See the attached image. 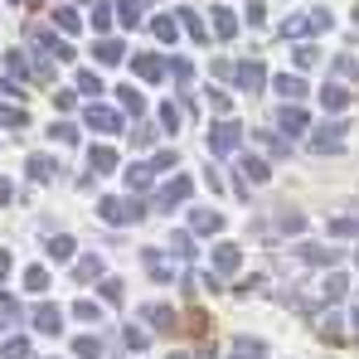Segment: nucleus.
Instances as JSON below:
<instances>
[{"label":"nucleus","mask_w":359,"mask_h":359,"mask_svg":"<svg viewBox=\"0 0 359 359\" xmlns=\"http://www.w3.org/2000/svg\"><path fill=\"white\" fill-rule=\"evenodd\" d=\"M34 330L59 335V330H63V311H59V306H49V301H44V306H34Z\"/></svg>","instance_id":"6"},{"label":"nucleus","mask_w":359,"mask_h":359,"mask_svg":"<svg viewBox=\"0 0 359 359\" xmlns=\"http://www.w3.org/2000/svg\"><path fill=\"white\" fill-rule=\"evenodd\" d=\"M15 5H25V0H15Z\"/></svg>","instance_id":"62"},{"label":"nucleus","mask_w":359,"mask_h":359,"mask_svg":"<svg viewBox=\"0 0 359 359\" xmlns=\"http://www.w3.org/2000/svg\"><path fill=\"white\" fill-rule=\"evenodd\" d=\"M330 233H335V238H345V233H359V219H335V224H330Z\"/></svg>","instance_id":"44"},{"label":"nucleus","mask_w":359,"mask_h":359,"mask_svg":"<svg viewBox=\"0 0 359 359\" xmlns=\"http://www.w3.org/2000/svg\"><path fill=\"white\" fill-rule=\"evenodd\" d=\"M262 146H267L272 156H287V141H277V136H267V131H262Z\"/></svg>","instance_id":"53"},{"label":"nucleus","mask_w":359,"mask_h":359,"mask_svg":"<svg viewBox=\"0 0 359 359\" xmlns=\"http://www.w3.org/2000/svg\"><path fill=\"white\" fill-rule=\"evenodd\" d=\"M267 175H272V170H267V161H257V156H248V161H243V184H248V180H252V184H262Z\"/></svg>","instance_id":"20"},{"label":"nucleus","mask_w":359,"mask_h":359,"mask_svg":"<svg viewBox=\"0 0 359 359\" xmlns=\"http://www.w3.org/2000/svg\"><path fill=\"white\" fill-rule=\"evenodd\" d=\"M49 257H54V262H68V257H73V238H68V233H59V238L49 243Z\"/></svg>","instance_id":"33"},{"label":"nucleus","mask_w":359,"mask_h":359,"mask_svg":"<svg viewBox=\"0 0 359 359\" xmlns=\"http://www.w3.org/2000/svg\"><path fill=\"white\" fill-rule=\"evenodd\" d=\"M161 126H170V131H175V126H180V112H175V107H170V102L161 107Z\"/></svg>","instance_id":"52"},{"label":"nucleus","mask_w":359,"mask_h":359,"mask_svg":"<svg viewBox=\"0 0 359 359\" xmlns=\"http://www.w3.org/2000/svg\"><path fill=\"white\" fill-rule=\"evenodd\" d=\"M355 262H359V252H355Z\"/></svg>","instance_id":"63"},{"label":"nucleus","mask_w":359,"mask_h":359,"mask_svg":"<svg viewBox=\"0 0 359 359\" xmlns=\"http://www.w3.org/2000/svg\"><path fill=\"white\" fill-rule=\"evenodd\" d=\"M316 63H320V49L301 39V44H297V68H316Z\"/></svg>","instance_id":"32"},{"label":"nucleus","mask_w":359,"mask_h":359,"mask_svg":"<svg viewBox=\"0 0 359 359\" xmlns=\"http://www.w3.org/2000/svg\"><path fill=\"white\" fill-rule=\"evenodd\" d=\"M102 297H107V301H121V282H102Z\"/></svg>","instance_id":"56"},{"label":"nucleus","mask_w":359,"mask_h":359,"mask_svg":"<svg viewBox=\"0 0 359 359\" xmlns=\"http://www.w3.org/2000/svg\"><path fill=\"white\" fill-rule=\"evenodd\" d=\"M335 73H340V78H355L359 63H355V59H335Z\"/></svg>","instance_id":"51"},{"label":"nucleus","mask_w":359,"mask_h":359,"mask_svg":"<svg viewBox=\"0 0 359 359\" xmlns=\"http://www.w3.org/2000/svg\"><path fill=\"white\" fill-rule=\"evenodd\" d=\"M189 189H194V180L189 175H175L165 189H161V209H170V204H184L189 199Z\"/></svg>","instance_id":"7"},{"label":"nucleus","mask_w":359,"mask_h":359,"mask_svg":"<svg viewBox=\"0 0 359 359\" xmlns=\"http://www.w3.org/2000/svg\"><path fill=\"white\" fill-rule=\"evenodd\" d=\"M83 121H88L93 131H107V136H112V131H121V117L112 112V107H97V102H88V112H83Z\"/></svg>","instance_id":"4"},{"label":"nucleus","mask_w":359,"mask_h":359,"mask_svg":"<svg viewBox=\"0 0 359 359\" xmlns=\"http://www.w3.org/2000/svg\"><path fill=\"white\" fill-rule=\"evenodd\" d=\"M112 165H117V151H112V146H93V151H88V170H93V175H107Z\"/></svg>","instance_id":"10"},{"label":"nucleus","mask_w":359,"mask_h":359,"mask_svg":"<svg viewBox=\"0 0 359 359\" xmlns=\"http://www.w3.org/2000/svg\"><path fill=\"white\" fill-rule=\"evenodd\" d=\"M73 355L78 359H97L102 355V340H97V335H78V340H73Z\"/></svg>","instance_id":"19"},{"label":"nucleus","mask_w":359,"mask_h":359,"mask_svg":"<svg viewBox=\"0 0 359 359\" xmlns=\"http://www.w3.org/2000/svg\"><path fill=\"white\" fill-rule=\"evenodd\" d=\"M355 340H359V311H355Z\"/></svg>","instance_id":"59"},{"label":"nucleus","mask_w":359,"mask_h":359,"mask_svg":"<svg viewBox=\"0 0 359 359\" xmlns=\"http://www.w3.org/2000/svg\"><path fill=\"white\" fill-rule=\"evenodd\" d=\"M233 355H238V359H262V355H267V345H262V340H248V335H243L238 345H233Z\"/></svg>","instance_id":"27"},{"label":"nucleus","mask_w":359,"mask_h":359,"mask_svg":"<svg viewBox=\"0 0 359 359\" xmlns=\"http://www.w3.org/2000/svg\"><path fill=\"white\" fill-rule=\"evenodd\" d=\"M131 146H141V151L156 146V126H136V131H131Z\"/></svg>","instance_id":"38"},{"label":"nucleus","mask_w":359,"mask_h":359,"mask_svg":"<svg viewBox=\"0 0 359 359\" xmlns=\"http://www.w3.org/2000/svg\"><path fill=\"white\" fill-rule=\"evenodd\" d=\"M345 131H350L345 121H330V126H320V131H316V141H311V146H316V151H330V156H335V151H345Z\"/></svg>","instance_id":"3"},{"label":"nucleus","mask_w":359,"mask_h":359,"mask_svg":"<svg viewBox=\"0 0 359 359\" xmlns=\"http://www.w3.org/2000/svg\"><path fill=\"white\" fill-rule=\"evenodd\" d=\"M320 102H325L330 112H340V107H350V93H345L340 83H325V93H320Z\"/></svg>","instance_id":"18"},{"label":"nucleus","mask_w":359,"mask_h":359,"mask_svg":"<svg viewBox=\"0 0 359 359\" xmlns=\"http://www.w3.org/2000/svg\"><path fill=\"white\" fill-rule=\"evenodd\" d=\"M170 252H180V257H189L194 248H189V233H170Z\"/></svg>","instance_id":"49"},{"label":"nucleus","mask_w":359,"mask_h":359,"mask_svg":"<svg viewBox=\"0 0 359 359\" xmlns=\"http://www.w3.org/2000/svg\"><path fill=\"white\" fill-rule=\"evenodd\" d=\"M54 20H59V29H63V34H78V25H83L73 5H59V10H54Z\"/></svg>","instance_id":"22"},{"label":"nucleus","mask_w":359,"mask_h":359,"mask_svg":"<svg viewBox=\"0 0 359 359\" xmlns=\"http://www.w3.org/2000/svg\"><path fill=\"white\" fill-rule=\"evenodd\" d=\"M5 73H10V78H25V73H29L25 54H10V59H5Z\"/></svg>","instance_id":"42"},{"label":"nucleus","mask_w":359,"mask_h":359,"mask_svg":"<svg viewBox=\"0 0 359 359\" xmlns=\"http://www.w3.org/2000/svg\"><path fill=\"white\" fill-rule=\"evenodd\" d=\"M170 73H175V83H180V88H184V83L194 78V63H189V59H175V63H170Z\"/></svg>","instance_id":"40"},{"label":"nucleus","mask_w":359,"mask_h":359,"mask_svg":"<svg viewBox=\"0 0 359 359\" xmlns=\"http://www.w3.org/2000/svg\"><path fill=\"white\" fill-rule=\"evenodd\" d=\"M184 320H189V325H184V330H194V335H204V325H209V316H204V311H189V316H184Z\"/></svg>","instance_id":"48"},{"label":"nucleus","mask_w":359,"mask_h":359,"mask_svg":"<svg viewBox=\"0 0 359 359\" xmlns=\"http://www.w3.org/2000/svg\"><path fill=\"white\" fill-rule=\"evenodd\" d=\"M238 141H243L238 121H219V126H209V151H214V156H233Z\"/></svg>","instance_id":"2"},{"label":"nucleus","mask_w":359,"mask_h":359,"mask_svg":"<svg viewBox=\"0 0 359 359\" xmlns=\"http://www.w3.org/2000/svg\"><path fill=\"white\" fill-rule=\"evenodd\" d=\"M25 311H20V301L15 297H0V320H20Z\"/></svg>","instance_id":"41"},{"label":"nucleus","mask_w":359,"mask_h":359,"mask_svg":"<svg viewBox=\"0 0 359 359\" xmlns=\"http://www.w3.org/2000/svg\"><path fill=\"white\" fill-rule=\"evenodd\" d=\"M141 316H146V320H151L156 330H175V320H180L170 306H141Z\"/></svg>","instance_id":"12"},{"label":"nucleus","mask_w":359,"mask_h":359,"mask_svg":"<svg viewBox=\"0 0 359 359\" xmlns=\"http://www.w3.org/2000/svg\"><path fill=\"white\" fill-rule=\"evenodd\" d=\"M73 277H78V282H93V277H102V257H83V262L73 267Z\"/></svg>","instance_id":"25"},{"label":"nucleus","mask_w":359,"mask_h":359,"mask_svg":"<svg viewBox=\"0 0 359 359\" xmlns=\"http://www.w3.org/2000/svg\"><path fill=\"white\" fill-rule=\"evenodd\" d=\"M0 355L5 359H29V340H25V335H10V340L0 345Z\"/></svg>","instance_id":"23"},{"label":"nucleus","mask_w":359,"mask_h":359,"mask_svg":"<svg viewBox=\"0 0 359 359\" xmlns=\"http://www.w3.org/2000/svg\"><path fill=\"white\" fill-rule=\"evenodd\" d=\"M301 257H306V262H335L340 252H335V248H320V243H306V248H301Z\"/></svg>","instance_id":"24"},{"label":"nucleus","mask_w":359,"mask_h":359,"mask_svg":"<svg viewBox=\"0 0 359 359\" xmlns=\"http://www.w3.org/2000/svg\"><path fill=\"white\" fill-rule=\"evenodd\" d=\"M262 15H267V10H262V0H252V5H248V25H262Z\"/></svg>","instance_id":"55"},{"label":"nucleus","mask_w":359,"mask_h":359,"mask_svg":"<svg viewBox=\"0 0 359 359\" xmlns=\"http://www.w3.org/2000/svg\"><path fill=\"white\" fill-rule=\"evenodd\" d=\"M5 272H10V252L0 248V282H5Z\"/></svg>","instance_id":"58"},{"label":"nucleus","mask_w":359,"mask_h":359,"mask_svg":"<svg viewBox=\"0 0 359 359\" xmlns=\"http://www.w3.org/2000/svg\"><path fill=\"white\" fill-rule=\"evenodd\" d=\"M73 316H78V320H97V316H102V306H97V301H78V306H73Z\"/></svg>","instance_id":"39"},{"label":"nucleus","mask_w":359,"mask_h":359,"mask_svg":"<svg viewBox=\"0 0 359 359\" xmlns=\"http://www.w3.org/2000/svg\"><path fill=\"white\" fill-rule=\"evenodd\" d=\"M93 54H97V63H121V44H117V39H102Z\"/></svg>","instance_id":"31"},{"label":"nucleus","mask_w":359,"mask_h":359,"mask_svg":"<svg viewBox=\"0 0 359 359\" xmlns=\"http://www.w3.org/2000/svg\"><path fill=\"white\" fill-rule=\"evenodd\" d=\"M214 34H219V39H233V34H238V15H233L229 5H214Z\"/></svg>","instance_id":"9"},{"label":"nucleus","mask_w":359,"mask_h":359,"mask_svg":"<svg viewBox=\"0 0 359 359\" xmlns=\"http://www.w3.org/2000/svg\"><path fill=\"white\" fill-rule=\"evenodd\" d=\"M131 73L146 78V83H161V78H165V59H161V54H136V59H131Z\"/></svg>","instance_id":"5"},{"label":"nucleus","mask_w":359,"mask_h":359,"mask_svg":"<svg viewBox=\"0 0 359 359\" xmlns=\"http://www.w3.org/2000/svg\"><path fill=\"white\" fill-rule=\"evenodd\" d=\"M199 359H214V350H204V355H199Z\"/></svg>","instance_id":"60"},{"label":"nucleus","mask_w":359,"mask_h":359,"mask_svg":"<svg viewBox=\"0 0 359 359\" xmlns=\"http://www.w3.org/2000/svg\"><path fill=\"white\" fill-rule=\"evenodd\" d=\"M189 224H194V233H219V229H224V219H219V214H209V209H194V214H189Z\"/></svg>","instance_id":"16"},{"label":"nucleus","mask_w":359,"mask_h":359,"mask_svg":"<svg viewBox=\"0 0 359 359\" xmlns=\"http://www.w3.org/2000/svg\"><path fill=\"white\" fill-rule=\"evenodd\" d=\"M151 29H156V39H161V44H175V39H180V20H170V15L151 20Z\"/></svg>","instance_id":"17"},{"label":"nucleus","mask_w":359,"mask_h":359,"mask_svg":"<svg viewBox=\"0 0 359 359\" xmlns=\"http://www.w3.org/2000/svg\"><path fill=\"white\" fill-rule=\"evenodd\" d=\"M25 107H0V126H25Z\"/></svg>","instance_id":"37"},{"label":"nucleus","mask_w":359,"mask_h":359,"mask_svg":"<svg viewBox=\"0 0 359 359\" xmlns=\"http://www.w3.org/2000/svg\"><path fill=\"white\" fill-rule=\"evenodd\" d=\"M146 5H151V0H121V5H117L121 25H126V29H136V25H146Z\"/></svg>","instance_id":"11"},{"label":"nucleus","mask_w":359,"mask_h":359,"mask_svg":"<svg viewBox=\"0 0 359 359\" xmlns=\"http://www.w3.org/2000/svg\"><path fill=\"white\" fill-rule=\"evenodd\" d=\"M97 214H102L107 224H136V219H141L146 209H141L136 199H117V194H107V199L97 204Z\"/></svg>","instance_id":"1"},{"label":"nucleus","mask_w":359,"mask_h":359,"mask_svg":"<svg viewBox=\"0 0 359 359\" xmlns=\"http://www.w3.org/2000/svg\"><path fill=\"white\" fill-rule=\"evenodd\" d=\"M277 229H282V233H301V229H306V214H297V209L287 214V209H282V219H277Z\"/></svg>","instance_id":"34"},{"label":"nucleus","mask_w":359,"mask_h":359,"mask_svg":"<svg viewBox=\"0 0 359 359\" xmlns=\"http://www.w3.org/2000/svg\"><path fill=\"white\" fill-rule=\"evenodd\" d=\"M151 175H156L151 165H131V170H126V184H131V189H146V184H151Z\"/></svg>","instance_id":"35"},{"label":"nucleus","mask_w":359,"mask_h":359,"mask_svg":"<svg viewBox=\"0 0 359 359\" xmlns=\"http://www.w3.org/2000/svg\"><path fill=\"white\" fill-rule=\"evenodd\" d=\"M25 287H29V292H44V287H49V272H44V267H29V272H25Z\"/></svg>","instance_id":"36"},{"label":"nucleus","mask_w":359,"mask_h":359,"mask_svg":"<svg viewBox=\"0 0 359 359\" xmlns=\"http://www.w3.org/2000/svg\"><path fill=\"white\" fill-rule=\"evenodd\" d=\"M117 97H121V107H126V112H146V97H141L131 83H126V88H117Z\"/></svg>","instance_id":"28"},{"label":"nucleus","mask_w":359,"mask_h":359,"mask_svg":"<svg viewBox=\"0 0 359 359\" xmlns=\"http://www.w3.org/2000/svg\"><path fill=\"white\" fill-rule=\"evenodd\" d=\"M277 93H282L287 102H301V97H306V83H301L297 73H282V78H277Z\"/></svg>","instance_id":"15"},{"label":"nucleus","mask_w":359,"mask_h":359,"mask_svg":"<svg viewBox=\"0 0 359 359\" xmlns=\"http://www.w3.org/2000/svg\"><path fill=\"white\" fill-rule=\"evenodd\" d=\"M10 194H15V189H10V180H0V204H10Z\"/></svg>","instance_id":"57"},{"label":"nucleus","mask_w":359,"mask_h":359,"mask_svg":"<svg viewBox=\"0 0 359 359\" xmlns=\"http://www.w3.org/2000/svg\"><path fill=\"white\" fill-rule=\"evenodd\" d=\"M54 170H59V165H54L49 156H29V175L34 180H54Z\"/></svg>","instance_id":"29"},{"label":"nucleus","mask_w":359,"mask_h":359,"mask_svg":"<svg viewBox=\"0 0 359 359\" xmlns=\"http://www.w3.org/2000/svg\"><path fill=\"white\" fill-rule=\"evenodd\" d=\"M282 131H292V136L306 131V112H301L297 102H292V107H282Z\"/></svg>","instance_id":"21"},{"label":"nucleus","mask_w":359,"mask_h":359,"mask_svg":"<svg viewBox=\"0 0 359 359\" xmlns=\"http://www.w3.org/2000/svg\"><path fill=\"white\" fill-rule=\"evenodd\" d=\"M112 25V5H93V29H107Z\"/></svg>","instance_id":"43"},{"label":"nucleus","mask_w":359,"mask_h":359,"mask_svg":"<svg viewBox=\"0 0 359 359\" xmlns=\"http://www.w3.org/2000/svg\"><path fill=\"white\" fill-rule=\"evenodd\" d=\"M146 340H151L146 330H126V345H131V350H146Z\"/></svg>","instance_id":"54"},{"label":"nucleus","mask_w":359,"mask_h":359,"mask_svg":"<svg viewBox=\"0 0 359 359\" xmlns=\"http://www.w3.org/2000/svg\"><path fill=\"white\" fill-rule=\"evenodd\" d=\"M151 170H175V151H161V156L151 161Z\"/></svg>","instance_id":"50"},{"label":"nucleus","mask_w":359,"mask_h":359,"mask_svg":"<svg viewBox=\"0 0 359 359\" xmlns=\"http://www.w3.org/2000/svg\"><path fill=\"white\" fill-rule=\"evenodd\" d=\"M170 359H189V355H170Z\"/></svg>","instance_id":"61"},{"label":"nucleus","mask_w":359,"mask_h":359,"mask_svg":"<svg viewBox=\"0 0 359 359\" xmlns=\"http://www.w3.org/2000/svg\"><path fill=\"white\" fill-rule=\"evenodd\" d=\"M320 292H325V301H340V297H345V277H330Z\"/></svg>","instance_id":"45"},{"label":"nucleus","mask_w":359,"mask_h":359,"mask_svg":"<svg viewBox=\"0 0 359 359\" xmlns=\"http://www.w3.org/2000/svg\"><path fill=\"white\" fill-rule=\"evenodd\" d=\"M209 107H214V112H229L233 102H229V93H219V88H209Z\"/></svg>","instance_id":"47"},{"label":"nucleus","mask_w":359,"mask_h":359,"mask_svg":"<svg viewBox=\"0 0 359 359\" xmlns=\"http://www.w3.org/2000/svg\"><path fill=\"white\" fill-rule=\"evenodd\" d=\"M78 93H88V97H97V93H102V78H97L93 68H83V73H78Z\"/></svg>","instance_id":"30"},{"label":"nucleus","mask_w":359,"mask_h":359,"mask_svg":"<svg viewBox=\"0 0 359 359\" xmlns=\"http://www.w3.org/2000/svg\"><path fill=\"white\" fill-rule=\"evenodd\" d=\"M175 15H180V25L189 29V39H194V44H209V29H204V20H199L194 10H175Z\"/></svg>","instance_id":"13"},{"label":"nucleus","mask_w":359,"mask_h":359,"mask_svg":"<svg viewBox=\"0 0 359 359\" xmlns=\"http://www.w3.org/2000/svg\"><path fill=\"white\" fill-rule=\"evenodd\" d=\"M238 262H243V252H238V243H219L214 248V272H238Z\"/></svg>","instance_id":"8"},{"label":"nucleus","mask_w":359,"mask_h":359,"mask_svg":"<svg viewBox=\"0 0 359 359\" xmlns=\"http://www.w3.org/2000/svg\"><path fill=\"white\" fill-rule=\"evenodd\" d=\"M238 83L248 88V93H257V88L267 83V73H262V63H257V59H252V63H243V68H238Z\"/></svg>","instance_id":"14"},{"label":"nucleus","mask_w":359,"mask_h":359,"mask_svg":"<svg viewBox=\"0 0 359 359\" xmlns=\"http://www.w3.org/2000/svg\"><path fill=\"white\" fill-rule=\"evenodd\" d=\"M54 136H59L63 146H73V141H78V126H73V121H59V126H54Z\"/></svg>","instance_id":"46"},{"label":"nucleus","mask_w":359,"mask_h":359,"mask_svg":"<svg viewBox=\"0 0 359 359\" xmlns=\"http://www.w3.org/2000/svg\"><path fill=\"white\" fill-rule=\"evenodd\" d=\"M340 325H345L340 316H325V320H320V340H330V345H340V340H345V330H340Z\"/></svg>","instance_id":"26"}]
</instances>
